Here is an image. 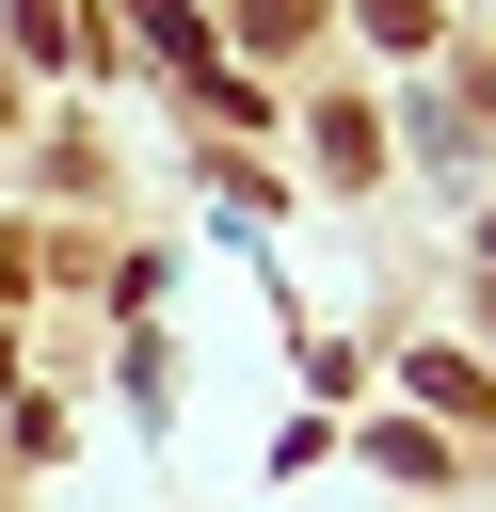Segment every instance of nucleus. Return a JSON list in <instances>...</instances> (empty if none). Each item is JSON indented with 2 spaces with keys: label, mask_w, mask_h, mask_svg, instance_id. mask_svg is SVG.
Masks as SVG:
<instances>
[{
  "label": "nucleus",
  "mask_w": 496,
  "mask_h": 512,
  "mask_svg": "<svg viewBox=\"0 0 496 512\" xmlns=\"http://www.w3.org/2000/svg\"><path fill=\"white\" fill-rule=\"evenodd\" d=\"M352 16H368L384 48H416V32H432V0H352Z\"/></svg>",
  "instance_id": "1"
},
{
  "label": "nucleus",
  "mask_w": 496,
  "mask_h": 512,
  "mask_svg": "<svg viewBox=\"0 0 496 512\" xmlns=\"http://www.w3.org/2000/svg\"><path fill=\"white\" fill-rule=\"evenodd\" d=\"M240 16H256V32H304V16H320V0H240Z\"/></svg>",
  "instance_id": "2"
}]
</instances>
